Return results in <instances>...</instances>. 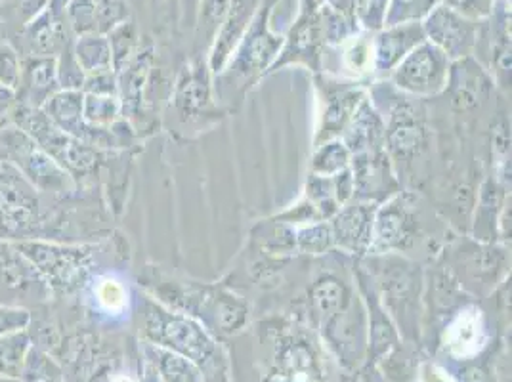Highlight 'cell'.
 <instances>
[{"label":"cell","instance_id":"1","mask_svg":"<svg viewBox=\"0 0 512 382\" xmlns=\"http://www.w3.org/2000/svg\"><path fill=\"white\" fill-rule=\"evenodd\" d=\"M312 312L329 346L346 365H358L365 352L362 312L354 314V300L337 276H323L310 289Z\"/></svg>","mask_w":512,"mask_h":382},{"label":"cell","instance_id":"2","mask_svg":"<svg viewBox=\"0 0 512 382\" xmlns=\"http://www.w3.org/2000/svg\"><path fill=\"white\" fill-rule=\"evenodd\" d=\"M142 335L146 342L188 358L203 371L216 363L218 346L207 329L188 314L169 310L151 298L144 304Z\"/></svg>","mask_w":512,"mask_h":382},{"label":"cell","instance_id":"3","mask_svg":"<svg viewBox=\"0 0 512 382\" xmlns=\"http://www.w3.org/2000/svg\"><path fill=\"white\" fill-rule=\"evenodd\" d=\"M0 161L12 165L37 191L67 193L75 186L73 176L16 125L0 130Z\"/></svg>","mask_w":512,"mask_h":382},{"label":"cell","instance_id":"4","mask_svg":"<svg viewBox=\"0 0 512 382\" xmlns=\"http://www.w3.org/2000/svg\"><path fill=\"white\" fill-rule=\"evenodd\" d=\"M12 243L54 291H75L79 285H83L90 272L92 255L85 247L58 245L43 239H22Z\"/></svg>","mask_w":512,"mask_h":382},{"label":"cell","instance_id":"5","mask_svg":"<svg viewBox=\"0 0 512 382\" xmlns=\"http://www.w3.org/2000/svg\"><path fill=\"white\" fill-rule=\"evenodd\" d=\"M14 125L25 130L41 148L64 167L75 180V176H86L98 165V151L85 142L65 134L56 127L37 107L20 106L14 115Z\"/></svg>","mask_w":512,"mask_h":382},{"label":"cell","instance_id":"6","mask_svg":"<svg viewBox=\"0 0 512 382\" xmlns=\"http://www.w3.org/2000/svg\"><path fill=\"white\" fill-rule=\"evenodd\" d=\"M41 218V199L18 170L0 161V239H29Z\"/></svg>","mask_w":512,"mask_h":382},{"label":"cell","instance_id":"7","mask_svg":"<svg viewBox=\"0 0 512 382\" xmlns=\"http://www.w3.org/2000/svg\"><path fill=\"white\" fill-rule=\"evenodd\" d=\"M449 58L432 43L415 46L406 58L392 69L394 85L409 94L432 96L448 83Z\"/></svg>","mask_w":512,"mask_h":382},{"label":"cell","instance_id":"8","mask_svg":"<svg viewBox=\"0 0 512 382\" xmlns=\"http://www.w3.org/2000/svg\"><path fill=\"white\" fill-rule=\"evenodd\" d=\"M264 382H327L312 340L300 333L279 339Z\"/></svg>","mask_w":512,"mask_h":382},{"label":"cell","instance_id":"9","mask_svg":"<svg viewBox=\"0 0 512 382\" xmlns=\"http://www.w3.org/2000/svg\"><path fill=\"white\" fill-rule=\"evenodd\" d=\"M423 31L428 43L438 46L448 58H467L478 43L476 22L444 4L428 12Z\"/></svg>","mask_w":512,"mask_h":382},{"label":"cell","instance_id":"10","mask_svg":"<svg viewBox=\"0 0 512 382\" xmlns=\"http://www.w3.org/2000/svg\"><path fill=\"white\" fill-rule=\"evenodd\" d=\"M83 90H58L41 107L46 117L65 134L88 146H107L106 128L90 127L83 113Z\"/></svg>","mask_w":512,"mask_h":382},{"label":"cell","instance_id":"11","mask_svg":"<svg viewBox=\"0 0 512 382\" xmlns=\"http://www.w3.org/2000/svg\"><path fill=\"white\" fill-rule=\"evenodd\" d=\"M125 0H69L65 6V20L73 33L79 35H107L115 25L127 20Z\"/></svg>","mask_w":512,"mask_h":382},{"label":"cell","instance_id":"12","mask_svg":"<svg viewBox=\"0 0 512 382\" xmlns=\"http://www.w3.org/2000/svg\"><path fill=\"white\" fill-rule=\"evenodd\" d=\"M381 268V285L384 289V300L388 304V310L392 314H402V325L415 327V323L409 318V310L417 300V291H419V279H417V270L415 266H409L404 260H394L386 258L379 260Z\"/></svg>","mask_w":512,"mask_h":382},{"label":"cell","instance_id":"13","mask_svg":"<svg viewBox=\"0 0 512 382\" xmlns=\"http://www.w3.org/2000/svg\"><path fill=\"white\" fill-rule=\"evenodd\" d=\"M23 44L31 58H56L67 41L65 12L48 6L22 29Z\"/></svg>","mask_w":512,"mask_h":382},{"label":"cell","instance_id":"14","mask_svg":"<svg viewBox=\"0 0 512 382\" xmlns=\"http://www.w3.org/2000/svg\"><path fill=\"white\" fill-rule=\"evenodd\" d=\"M444 346L455 360L470 361L486 346V323L478 308H463L444 333Z\"/></svg>","mask_w":512,"mask_h":382},{"label":"cell","instance_id":"15","mask_svg":"<svg viewBox=\"0 0 512 382\" xmlns=\"http://www.w3.org/2000/svg\"><path fill=\"white\" fill-rule=\"evenodd\" d=\"M425 41V31L417 22L390 25V29L381 33L373 46L375 69L381 73L392 71L415 46Z\"/></svg>","mask_w":512,"mask_h":382},{"label":"cell","instance_id":"16","mask_svg":"<svg viewBox=\"0 0 512 382\" xmlns=\"http://www.w3.org/2000/svg\"><path fill=\"white\" fill-rule=\"evenodd\" d=\"M264 23H266L264 18L256 23L251 35L243 41L237 50L232 73L239 79L247 81V79L255 77L256 73L266 69V65L270 64L272 58L278 54L281 39L272 35Z\"/></svg>","mask_w":512,"mask_h":382},{"label":"cell","instance_id":"17","mask_svg":"<svg viewBox=\"0 0 512 382\" xmlns=\"http://www.w3.org/2000/svg\"><path fill=\"white\" fill-rule=\"evenodd\" d=\"M60 90L56 58H27L22 62V81L16 96H23V106L41 109L44 102Z\"/></svg>","mask_w":512,"mask_h":382},{"label":"cell","instance_id":"18","mask_svg":"<svg viewBox=\"0 0 512 382\" xmlns=\"http://www.w3.org/2000/svg\"><path fill=\"white\" fill-rule=\"evenodd\" d=\"M373 209L369 205H354L335 216L331 237L350 253H363L371 245Z\"/></svg>","mask_w":512,"mask_h":382},{"label":"cell","instance_id":"19","mask_svg":"<svg viewBox=\"0 0 512 382\" xmlns=\"http://www.w3.org/2000/svg\"><path fill=\"white\" fill-rule=\"evenodd\" d=\"M411 214L402 203V199H394L384 205L383 211L373 222V234L369 249L377 253H386L390 249H400L404 241L409 239Z\"/></svg>","mask_w":512,"mask_h":382},{"label":"cell","instance_id":"20","mask_svg":"<svg viewBox=\"0 0 512 382\" xmlns=\"http://www.w3.org/2000/svg\"><path fill=\"white\" fill-rule=\"evenodd\" d=\"M142 352L161 382H203V369L180 354L150 342L142 344Z\"/></svg>","mask_w":512,"mask_h":382},{"label":"cell","instance_id":"21","mask_svg":"<svg viewBox=\"0 0 512 382\" xmlns=\"http://www.w3.org/2000/svg\"><path fill=\"white\" fill-rule=\"evenodd\" d=\"M71 48L85 75L113 71V56L106 35H79Z\"/></svg>","mask_w":512,"mask_h":382},{"label":"cell","instance_id":"22","mask_svg":"<svg viewBox=\"0 0 512 382\" xmlns=\"http://www.w3.org/2000/svg\"><path fill=\"white\" fill-rule=\"evenodd\" d=\"M209 100H211L209 81H207L205 71H201V65L188 67L176 86L174 104L184 115H188V113L199 111L201 107L207 106Z\"/></svg>","mask_w":512,"mask_h":382},{"label":"cell","instance_id":"23","mask_svg":"<svg viewBox=\"0 0 512 382\" xmlns=\"http://www.w3.org/2000/svg\"><path fill=\"white\" fill-rule=\"evenodd\" d=\"M33 340L27 329L0 337V379H20Z\"/></svg>","mask_w":512,"mask_h":382},{"label":"cell","instance_id":"24","mask_svg":"<svg viewBox=\"0 0 512 382\" xmlns=\"http://www.w3.org/2000/svg\"><path fill=\"white\" fill-rule=\"evenodd\" d=\"M33 276H39V274L18 253L14 243L0 245V287L2 289H22L25 283L33 281Z\"/></svg>","mask_w":512,"mask_h":382},{"label":"cell","instance_id":"25","mask_svg":"<svg viewBox=\"0 0 512 382\" xmlns=\"http://www.w3.org/2000/svg\"><path fill=\"white\" fill-rule=\"evenodd\" d=\"M362 98V92H342L329 98V106L323 115V130H320L321 138H331L339 134L348 119L354 115L358 100Z\"/></svg>","mask_w":512,"mask_h":382},{"label":"cell","instance_id":"26","mask_svg":"<svg viewBox=\"0 0 512 382\" xmlns=\"http://www.w3.org/2000/svg\"><path fill=\"white\" fill-rule=\"evenodd\" d=\"M119 111H121V104H119L117 96L85 94L83 113H85V121L90 127L106 128L113 125Z\"/></svg>","mask_w":512,"mask_h":382},{"label":"cell","instance_id":"27","mask_svg":"<svg viewBox=\"0 0 512 382\" xmlns=\"http://www.w3.org/2000/svg\"><path fill=\"white\" fill-rule=\"evenodd\" d=\"M421 136H423V130L417 125V121L411 117V113L398 115L396 121L390 127V132H388L390 146L400 155L415 151L417 146L421 144Z\"/></svg>","mask_w":512,"mask_h":382},{"label":"cell","instance_id":"28","mask_svg":"<svg viewBox=\"0 0 512 382\" xmlns=\"http://www.w3.org/2000/svg\"><path fill=\"white\" fill-rule=\"evenodd\" d=\"M318 22L314 18H304L302 22L293 29L291 41H289V48L285 52V58L295 56L297 58H304L308 64L316 58V44H318Z\"/></svg>","mask_w":512,"mask_h":382},{"label":"cell","instance_id":"29","mask_svg":"<svg viewBox=\"0 0 512 382\" xmlns=\"http://www.w3.org/2000/svg\"><path fill=\"white\" fill-rule=\"evenodd\" d=\"M109 46H111V56H113V69H121L132 58V54L138 50L136 44V29L132 23L125 22L115 25L106 35Z\"/></svg>","mask_w":512,"mask_h":382},{"label":"cell","instance_id":"30","mask_svg":"<svg viewBox=\"0 0 512 382\" xmlns=\"http://www.w3.org/2000/svg\"><path fill=\"white\" fill-rule=\"evenodd\" d=\"M20 379L23 382H56L60 379V367L33 346L27 354Z\"/></svg>","mask_w":512,"mask_h":382},{"label":"cell","instance_id":"31","mask_svg":"<svg viewBox=\"0 0 512 382\" xmlns=\"http://www.w3.org/2000/svg\"><path fill=\"white\" fill-rule=\"evenodd\" d=\"M56 71H58V86L60 90H83L85 85V71L75 60L71 43L56 56Z\"/></svg>","mask_w":512,"mask_h":382},{"label":"cell","instance_id":"32","mask_svg":"<svg viewBox=\"0 0 512 382\" xmlns=\"http://www.w3.org/2000/svg\"><path fill=\"white\" fill-rule=\"evenodd\" d=\"M22 81V58L10 43H0V86L18 92Z\"/></svg>","mask_w":512,"mask_h":382},{"label":"cell","instance_id":"33","mask_svg":"<svg viewBox=\"0 0 512 382\" xmlns=\"http://www.w3.org/2000/svg\"><path fill=\"white\" fill-rule=\"evenodd\" d=\"M346 165H348V148L342 142H331V144H325L316 153L314 172L323 174V176H331V174H339L342 170H346Z\"/></svg>","mask_w":512,"mask_h":382},{"label":"cell","instance_id":"34","mask_svg":"<svg viewBox=\"0 0 512 382\" xmlns=\"http://www.w3.org/2000/svg\"><path fill=\"white\" fill-rule=\"evenodd\" d=\"M96 298H98L100 306L109 314H121L127 310L128 291L117 279L107 277L104 281H100V285L96 289Z\"/></svg>","mask_w":512,"mask_h":382},{"label":"cell","instance_id":"35","mask_svg":"<svg viewBox=\"0 0 512 382\" xmlns=\"http://www.w3.org/2000/svg\"><path fill=\"white\" fill-rule=\"evenodd\" d=\"M52 0H0V8L23 29L50 6Z\"/></svg>","mask_w":512,"mask_h":382},{"label":"cell","instance_id":"36","mask_svg":"<svg viewBox=\"0 0 512 382\" xmlns=\"http://www.w3.org/2000/svg\"><path fill=\"white\" fill-rule=\"evenodd\" d=\"M432 0H392L390 12H386V25L413 22L421 14L430 10Z\"/></svg>","mask_w":512,"mask_h":382},{"label":"cell","instance_id":"37","mask_svg":"<svg viewBox=\"0 0 512 382\" xmlns=\"http://www.w3.org/2000/svg\"><path fill=\"white\" fill-rule=\"evenodd\" d=\"M371 64L375 65L373 44L363 43V41L354 43L344 54V65L354 75H362L365 71H369Z\"/></svg>","mask_w":512,"mask_h":382},{"label":"cell","instance_id":"38","mask_svg":"<svg viewBox=\"0 0 512 382\" xmlns=\"http://www.w3.org/2000/svg\"><path fill=\"white\" fill-rule=\"evenodd\" d=\"M31 323V314L25 308L0 304V337L27 329Z\"/></svg>","mask_w":512,"mask_h":382},{"label":"cell","instance_id":"39","mask_svg":"<svg viewBox=\"0 0 512 382\" xmlns=\"http://www.w3.org/2000/svg\"><path fill=\"white\" fill-rule=\"evenodd\" d=\"M300 249L306 253H323L333 237H331V230L327 226H314V228H306L300 232L299 237Z\"/></svg>","mask_w":512,"mask_h":382},{"label":"cell","instance_id":"40","mask_svg":"<svg viewBox=\"0 0 512 382\" xmlns=\"http://www.w3.org/2000/svg\"><path fill=\"white\" fill-rule=\"evenodd\" d=\"M230 8V0H203L201 6V27H207V33L211 35L222 22Z\"/></svg>","mask_w":512,"mask_h":382},{"label":"cell","instance_id":"41","mask_svg":"<svg viewBox=\"0 0 512 382\" xmlns=\"http://www.w3.org/2000/svg\"><path fill=\"white\" fill-rule=\"evenodd\" d=\"M117 79L113 71H104L96 75H86L83 92L85 94H98V96H115L117 94Z\"/></svg>","mask_w":512,"mask_h":382},{"label":"cell","instance_id":"42","mask_svg":"<svg viewBox=\"0 0 512 382\" xmlns=\"http://www.w3.org/2000/svg\"><path fill=\"white\" fill-rule=\"evenodd\" d=\"M442 2H444V6L463 14L469 20L490 14V10L493 8V0H442Z\"/></svg>","mask_w":512,"mask_h":382},{"label":"cell","instance_id":"43","mask_svg":"<svg viewBox=\"0 0 512 382\" xmlns=\"http://www.w3.org/2000/svg\"><path fill=\"white\" fill-rule=\"evenodd\" d=\"M459 382H491V373L486 365L478 363H469L461 373H459Z\"/></svg>","mask_w":512,"mask_h":382},{"label":"cell","instance_id":"44","mask_svg":"<svg viewBox=\"0 0 512 382\" xmlns=\"http://www.w3.org/2000/svg\"><path fill=\"white\" fill-rule=\"evenodd\" d=\"M421 382H453L449 381L448 377H446V373L444 371H440L438 367H434V365H428L425 363L423 367H421Z\"/></svg>","mask_w":512,"mask_h":382},{"label":"cell","instance_id":"45","mask_svg":"<svg viewBox=\"0 0 512 382\" xmlns=\"http://www.w3.org/2000/svg\"><path fill=\"white\" fill-rule=\"evenodd\" d=\"M14 102H16V92H12L8 88H0V119L10 113Z\"/></svg>","mask_w":512,"mask_h":382},{"label":"cell","instance_id":"46","mask_svg":"<svg viewBox=\"0 0 512 382\" xmlns=\"http://www.w3.org/2000/svg\"><path fill=\"white\" fill-rule=\"evenodd\" d=\"M140 382H161L159 381V377H157V373L153 371V367H151L148 361H146V367H144V375H142Z\"/></svg>","mask_w":512,"mask_h":382},{"label":"cell","instance_id":"47","mask_svg":"<svg viewBox=\"0 0 512 382\" xmlns=\"http://www.w3.org/2000/svg\"><path fill=\"white\" fill-rule=\"evenodd\" d=\"M67 2H69V0H52V2H50V6H52V8H56V10H62V12H65Z\"/></svg>","mask_w":512,"mask_h":382},{"label":"cell","instance_id":"48","mask_svg":"<svg viewBox=\"0 0 512 382\" xmlns=\"http://www.w3.org/2000/svg\"><path fill=\"white\" fill-rule=\"evenodd\" d=\"M113 382H140V381H136V379H132V377H130V375H121V377H117V379H115V381Z\"/></svg>","mask_w":512,"mask_h":382},{"label":"cell","instance_id":"49","mask_svg":"<svg viewBox=\"0 0 512 382\" xmlns=\"http://www.w3.org/2000/svg\"><path fill=\"white\" fill-rule=\"evenodd\" d=\"M0 382H23L22 379H0Z\"/></svg>","mask_w":512,"mask_h":382},{"label":"cell","instance_id":"50","mask_svg":"<svg viewBox=\"0 0 512 382\" xmlns=\"http://www.w3.org/2000/svg\"><path fill=\"white\" fill-rule=\"evenodd\" d=\"M205 382V381H203ZM207 382H218V379H213V381H207Z\"/></svg>","mask_w":512,"mask_h":382},{"label":"cell","instance_id":"51","mask_svg":"<svg viewBox=\"0 0 512 382\" xmlns=\"http://www.w3.org/2000/svg\"><path fill=\"white\" fill-rule=\"evenodd\" d=\"M0 88H2V86H0Z\"/></svg>","mask_w":512,"mask_h":382}]
</instances>
